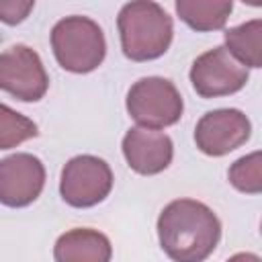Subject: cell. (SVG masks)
<instances>
[{
    "label": "cell",
    "instance_id": "1",
    "mask_svg": "<svg viewBox=\"0 0 262 262\" xmlns=\"http://www.w3.org/2000/svg\"><path fill=\"white\" fill-rule=\"evenodd\" d=\"M158 239L172 262H205L221 239V221L205 203L176 199L158 217Z\"/></svg>",
    "mask_w": 262,
    "mask_h": 262
},
{
    "label": "cell",
    "instance_id": "2",
    "mask_svg": "<svg viewBox=\"0 0 262 262\" xmlns=\"http://www.w3.org/2000/svg\"><path fill=\"white\" fill-rule=\"evenodd\" d=\"M121 49L131 61L162 57L174 37L172 16L151 0H135L121 6L117 16Z\"/></svg>",
    "mask_w": 262,
    "mask_h": 262
},
{
    "label": "cell",
    "instance_id": "3",
    "mask_svg": "<svg viewBox=\"0 0 262 262\" xmlns=\"http://www.w3.org/2000/svg\"><path fill=\"white\" fill-rule=\"evenodd\" d=\"M51 49L63 70L72 74H88L104 61L106 39L96 20L72 14L53 25Z\"/></svg>",
    "mask_w": 262,
    "mask_h": 262
},
{
    "label": "cell",
    "instance_id": "4",
    "mask_svg": "<svg viewBox=\"0 0 262 262\" xmlns=\"http://www.w3.org/2000/svg\"><path fill=\"white\" fill-rule=\"evenodd\" d=\"M125 106L137 127L158 131L178 123L184 111L178 88L162 76H147L133 82L127 92Z\"/></svg>",
    "mask_w": 262,
    "mask_h": 262
},
{
    "label": "cell",
    "instance_id": "5",
    "mask_svg": "<svg viewBox=\"0 0 262 262\" xmlns=\"http://www.w3.org/2000/svg\"><path fill=\"white\" fill-rule=\"evenodd\" d=\"M113 180V170L102 158L90 154L74 156L61 170L59 194L70 207L88 209L111 194Z\"/></svg>",
    "mask_w": 262,
    "mask_h": 262
},
{
    "label": "cell",
    "instance_id": "6",
    "mask_svg": "<svg viewBox=\"0 0 262 262\" xmlns=\"http://www.w3.org/2000/svg\"><path fill=\"white\" fill-rule=\"evenodd\" d=\"M47 88L49 76L35 49L16 43L0 53V90L23 102H37Z\"/></svg>",
    "mask_w": 262,
    "mask_h": 262
},
{
    "label": "cell",
    "instance_id": "7",
    "mask_svg": "<svg viewBox=\"0 0 262 262\" xmlns=\"http://www.w3.org/2000/svg\"><path fill=\"white\" fill-rule=\"evenodd\" d=\"M188 76L199 96L217 98L239 92L246 86L250 72L223 45H217L192 61Z\"/></svg>",
    "mask_w": 262,
    "mask_h": 262
},
{
    "label": "cell",
    "instance_id": "8",
    "mask_svg": "<svg viewBox=\"0 0 262 262\" xmlns=\"http://www.w3.org/2000/svg\"><path fill=\"white\" fill-rule=\"evenodd\" d=\"M252 135V123L239 108H215L205 113L194 127L196 147L213 158H221L239 145H244Z\"/></svg>",
    "mask_w": 262,
    "mask_h": 262
},
{
    "label": "cell",
    "instance_id": "9",
    "mask_svg": "<svg viewBox=\"0 0 262 262\" xmlns=\"http://www.w3.org/2000/svg\"><path fill=\"white\" fill-rule=\"evenodd\" d=\"M45 186L43 162L27 151L0 160V203L20 209L35 203Z\"/></svg>",
    "mask_w": 262,
    "mask_h": 262
},
{
    "label": "cell",
    "instance_id": "10",
    "mask_svg": "<svg viewBox=\"0 0 262 262\" xmlns=\"http://www.w3.org/2000/svg\"><path fill=\"white\" fill-rule=\"evenodd\" d=\"M121 147L129 168L141 176L164 172L174 158V143L170 135L158 129L131 127L125 133Z\"/></svg>",
    "mask_w": 262,
    "mask_h": 262
},
{
    "label": "cell",
    "instance_id": "11",
    "mask_svg": "<svg viewBox=\"0 0 262 262\" xmlns=\"http://www.w3.org/2000/svg\"><path fill=\"white\" fill-rule=\"evenodd\" d=\"M111 239L92 227H76L61 233L53 246L55 262H111Z\"/></svg>",
    "mask_w": 262,
    "mask_h": 262
},
{
    "label": "cell",
    "instance_id": "12",
    "mask_svg": "<svg viewBox=\"0 0 262 262\" xmlns=\"http://www.w3.org/2000/svg\"><path fill=\"white\" fill-rule=\"evenodd\" d=\"M231 10V0H176V14L180 20L199 33L223 29Z\"/></svg>",
    "mask_w": 262,
    "mask_h": 262
},
{
    "label": "cell",
    "instance_id": "13",
    "mask_svg": "<svg viewBox=\"0 0 262 262\" xmlns=\"http://www.w3.org/2000/svg\"><path fill=\"white\" fill-rule=\"evenodd\" d=\"M225 49L244 68H262V20L252 18L237 27L225 29Z\"/></svg>",
    "mask_w": 262,
    "mask_h": 262
},
{
    "label": "cell",
    "instance_id": "14",
    "mask_svg": "<svg viewBox=\"0 0 262 262\" xmlns=\"http://www.w3.org/2000/svg\"><path fill=\"white\" fill-rule=\"evenodd\" d=\"M37 135H39V129L33 119L0 102V149H12Z\"/></svg>",
    "mask_w": 262,
    "mask_h": 262
},
{
    "label": "cell",
    "instance_id": "15",
    "mask_svg": "<svg viewBox=\"0 0 262 262\" xmlns=\"http://www.w3.org/2000/svg\"><path fill=\"white\" fill-rule=\"evenodd\" d=\"M227 178L231 186L246 194H258L262 190V156L260 151H252L235 160L229 170Z\"/></svg>",
    "mask_w": 262,
    "mask_h": 262
},
{
    "label": "cell",
    "instance_id": "16",
    "mask_svg": "<svg viewBox=\"0 0 262 262\" xmlns=\"http://www.w3.org/2000/svg\"><path fill=\"white\" fill-rule=\"evenodd\" d=\"M33 8V0H0V20L6 25H18L29 16Z\"/></svg>",
    "mask_w": 262,
    "mask_h": 262
},
{
    "label": "cell",
    "instance_id": "17",
    "mask_svg": "<svg viewBox=\"0 0 262 262\" xmlns=\"http://www.w3.org/2000/svg\"><path fill=\"white\" fill-rule=\"evenodd\" d=\"M227 262H262L258 254H252V252H239V254H233Z\"/></svg>",
    "mask_w": 262,
    "mask_h": 262
}]
</instances>
